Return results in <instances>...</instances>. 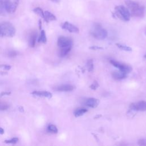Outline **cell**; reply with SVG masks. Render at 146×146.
Listing matches in <instances>:
<instances>
[{
	"label": "cell",
	"instance_id": "6da1fadb",
	"mask_svg": "<svg viewBox=\"0 0 146 146\" xmlns=\"http://www.w3.org/2000/svg\"><path fill=\"white\" fill-rule=\"evenodd\" d=\"M125 3L131 15L136 17H142L144 16L145 13V8L144 6L131 0L125 1Z\"/></svg>",
	"mask_w": 146,
	"mask_h": 146
},
{
	"label": "cell",
	"instance_id": "7a4b0ae2",
	"mask_svg": "<svg viewBox=\"0 0 146 146\" xmlns=\"http://www.w3.org/2000/svg\"><path fill=\"white\" fill-rule=\"evenodd\" d=\"M15 34V29L11 23L5 22L0 24V36L13 37Z\"/></svg>",
	"mask_w": 146,
	"mask_h": 146
},
{
	"label": "cell",
	"instance_id": "3957f363",
	"mask_svg": "<svg viewBox=\"0 0 146 146\" xmlns=\"http://www.w3.org/2000/svg\"><path fill=\"white\" fill-rule=\"evenodd\" d=\"M115 13L117 18L124 21H128L130 19V13L125 6L123 5L117 6L115 7Z\"/></svg>",
	"mask_w": 146,
	"mask_h": 146
},
{
	"label": "cell",
	"instance_id": "277c9868",
	"mask_svg": "<svg viewBox=\"0 0 146 146\" xmlns=\"http://www.w3.org/2000/svg\"><path fill=\"white\" fill-rule=\"evenodd\" d=\"M91 33L94 38L99 40H103L107 36V31L99 24L94 25Z\"/></svg>",
	"mask_w": 146,
	"mask_h": 146
},
{
	"label": "cell",
	"instance_id": "5b68a950",
	"mask_svg": "<svg viewBox=\"0 0 146 146\" xmlns=\"http://www.w3.org/2000/svg\"><path fill=\"white\" fill-rule=\"evenodd\" d=\"M110 63L113 65L115 67L119 69V70L124 72L127 74H128L132 71V67L129 66V65L121 63L120 62H119L117 61L114 60H111Z\"/></svg>",
	"mask_w": 146,
	"mask_h": 146
},
{
	"label": "cell",
	"instance_id": "8992f818",
	"mask_svg": "<svg viewBox=\"0 0 146 146\" xmlns=\"http://www.w3.org/2000/svg\"><path fill=\"white\" fill-rule=\"evenodd\" d=\"M57 44L60 48L71 47L72 44V41L70 38L61 36L58 38Z\"/></svg>",
	"mask_w": 146,
	"mask_h": 146
},
{
	"label": "cell",
	"instance_id": "52a82bcc",
	"mask_svg": "<svg viewBox=\"0 0 146 146\" xmlns=\"http://www.w3.org/2000/svg\"><path fill=\"white\" fill-rule=\"evenodd\" d=\"M19 0H5V6L8 13L15 11L18 5Z\"/></svg>",
	"mask_w": 146,
	"mask_h": 146
},
{
	"label": "cell",
	"instance_id": "ba28073f",
	"mask_svg": "<svg viewBox=\"0 0 146 146\" xmlns=\"http://www.w3.org/2000/svg\"><path fill=\"white\" fill-rule=\"evenodd\" d=\"M129 107L131 110L135 111H146V102L140 101L136 103H132Z\"/></svg>",
	"mask_w": 146,
	"mask_h": 146
},
{
	"label": "cell",
	"instance_id": "9c48e42d",
	"mask_svg": "<svg viewBox=\"0 0 146 146\" xmlns=\"http://www.w3.org/2000/svg\"><path fill=\"white\" fill-rule=\"evenodd\" d=\"M62 28L66 30H67L70 33H78L79 31V29L75 26V25L68 22H65L63 25H62Z\"/></svg>",
	"mask_w": 146,
	"mask_h": 146
},
{
	"label": "cell",
	"instance_id": "30bf717a",
	"mask_svg": "<svg viewBox=\"0 0 146 146\" xmlns=\"http://www.w3.org/2000/svg\"><path fill=\"white\" fill-rule=\"evenodd\" d=\"M31 94L38 97H43L48 99H50L52 96L51 92L44 91H34L31 92Z\"/></svg>",
	"mask_w": 146,
	"mask_h": 146
},
{
	"label": "cell",
	"instance_id": "8fae6325",
	"mask_svg": "<svg viewBox=\"0 0 146 146\" xmlns=\"http://www.w3.org/2000/svg\"><path fill=\"white\" fill-rule=\"evenodd\" d=\"M98 104L99 100L93 98H88L85 101V105L91 108H96L98 106Z\"/></svg>",
	"mask_w": 146,
	"mask_h": 146
},
{
	"label": "cell",
	"instance_id": "7c38bea8",
	"mask_svg": "<svg viewBox=\"0 0 146 146\" xmlns=\"http://www.w3.org/2000/svg\"><path fill=\"white\" fill-rule=\"evenodd\" d=\"M74 89V87L71 84H62L59 86H57L55 88V90L58 91H71Z\"/></svg>",
	"mask_w": 146,
	"mask_h": 146
},
{
	"label": "cell",
	"instance_id": "4fadbf2b",
	"mask_svg": "<svg viewBox=\"0 0 146 146\" xmlns=\"http://www.w3.org/2000/svg\"><path fill=\"white\" fill-rule=\"evenodd\" d=\"M127 73L119 70V71L113 72L112 73V76L116 80H121L127 77Z\"/></svg>",
	"mask_w": 146,
	"mask_h": 146
},
{
	"label": "cell",
	"instance_id": "5bb4252c",
	"mask_svg": "<svg viewBox=\"0 0 146 146\" xmlns=\"http://www.w3.org/2000/svg\"><path fill=\"white\" fill-rule=\"evenodd\" d=\"M46 22H48L49 21H55L56 19V17L50 13L48 11H44V18H43Z\"/></svg>",
	"mask_w": 146,
	"mask_h": 146
},
{
	"label": "cell",
	"instance_id": "9a60e30c",
	"mask_svg": "<svg viewBox=\"0 0 146 146\" xmlns=\"http://www.w3.org/2000/svg\"><path fill=\"white\" fill-rule=\"evenodd\" d=\"M88 111V110L84 108H78L76 109L74 112V116L76 117L81 116L83 115L84 113H86Z\"/></svg>",
	"mask_w": 146,
	"mask_h": 146
},
{
	"label": "cell",
	"instance_id": "2e32d148",
	"mask_svg": "<svg viewBox=\"0 0 146 146\" xmlns=\"http://www.w3.org/2000/svg\"><path fill=\"white\" fill-rule=\"evenodd\" d=\"M7 12L5 6V0H0V15H6Z\"/></svg>",
	"mask_w": 146,
	"mask_h": 146
},
{
	"label": "cell",
	"instance_id": "e0dca14e",
	"mask_svg": "<svg viewBox=\"0 0 146 146\" xmlns=\"http://www.w3.org/2000/svg\"><path fill=\"white\" fill-rule=\"evenodd\" d=\"M71 49V47H65V48H60V50L59 51V56L60 57L65 56L70 51Z\"/></svg>",
	"mask_w": 146,
	"mask_h": 146
},
{
	"label": "cell",
	"instance_id": "ac0fdd59",
	"mask_svg": "<svg viewBox=\"0 0 146 146\" xmlns=\"http://www.w3.org/2000/svg\"><path fill=\"white\" fill-rule=\"evenodd\" d=\"M36 37H37V34L34 33H33L32 35L30 36V44L31 47H34L36 43Z\"/></svg>",
	"mask_w": 146,
	"mask_h": 146
},
{
	"label": "cell",
	"instance_id": "d6986e66",
	"mask_svg": "<svg viewBox=\"0 0 146 146\" xmlns=\"http://www.w3.org/2000/svg\"><path fill=\"white\" fill-rule=\"evenodd\" d=\"M47 42V38L46 36V34L44 30H42L40 32V36L38 39V42H41L43 43H46Z\"/></svg>",
	"mask_w": 146,
	"mask_h": 146
},
{
	"label": "cell",
	"instance_id": "ffe728a7",
	"mask_svg": "<svg viewBox=\"0 0 146 146\" xmlns=\"http://www.w3.org/2000/svg\"><path fill=\"white\" fill-rule=\"evenodd\" d=\"M33 11L35 14H36L37 15H38L39 16L42 17V18H44V11L40 7H36V8L34 9Z\"/></svg>",
	"mask_w": 146,
	"mask_h": 146
},
{
	"label": "cell",
	"instance_id": "44dd1931",
	"mask_svg": "<svg viewBox=\"0 0 146 146\" xmlns=\"http://www.w3.org/2000/svg\"><path fill=\"white\" fill-rule=\"evenodd\" d=\"M116 45L120 49L124 50V51H132V48L126 46V45H123L121 44H119V43H116Z\"/></svg>",
	"mask_w": 146,
	"mask_h": 146
},
{
	"label": "cell",
	"instance_id": "7402d4cb",
	"mask_svg": "<svg viewBox=\"0 0 146 146\" xmlns=\"http://www.w3.org/2000/svg\"><path fill=\"white\" fill-rule=\"evenodd\" d=\"M11 66L9 65H0V73H6L5 72V71L10 70L11 69Z\"/></svg>",
	"mask_w": 146,
	"mask_h": 146
},
{
	"label": "cell",
	"instance_id": "603a6c76",
	"mask_svg": "<svg viewBox=\"0 0 146 146\" xmlns=\"http://www.w3.org/2000/svg\"><path fill=\"white\" fill-rule=\"evenodd\" d=\"M47 129L49 132L54 133H58V131L56 127L53 124H50L47 127Z\"/></svg>",
	"mask_w": 146,
	"mask_h": 146
},
{
	"label": "cell",
	"instance_id": "cb8c5ba5",
	"mask_svg": "<svg viewBox=\"0 0 146 146\" xmlns=\"http://www.w3.org/2000/svg\"><path fill=\"white\" fill-rule=\"evenodd\" d=\"M87 67L88 68V71H92L94 69V64H93V60L92 59H90L88 60L87 63Z\"/></svg>",
	"mask_w": 146,
	"mask_h": 146
},
{
	"label": "cell",
	"instance_id": "d4e9b609",
	"mask_svg": "<svg viewBox=\"0 0 146 146\" xmlns=\"http://www.w3.org/2000/svg\"><path fill=\"white\" fill-rule=\"evenodd\" d=\"M19 139L18 137H13L10 140H5L4 142L6 144H15L18 141Z\"/></svg>",
	"mask_w": 146,
	"mask_h": 146
},
{
	"label": "cell",
	"instance_id": "484cf974",
	"mask_svg": "<svg viewBox=\"0 0 146 146\" xmlns=\"http://www.w3.org/2000/svg\"><path fill=\"white\" fill-rule=\"evenodd\" d=\"M138 144L140 145H146V139H140L138 141Z\"/></svg>",
	"mask_w": 146,
	"mask_h": 146
},
{
	"label": "cell",
	"instance_id": "4316f807",
	"mask_svg": "<svg viewBox=\"0 0 146 146\" xmlns=\"http://www.w3.org/2000/svg\"><path fill=\"white\" fill-rule=\"evenodd\" d=\"M98 87V84L97 83V82H94L92 83V84L90 86V88H92V89L95 90V89H96Z\"/></svg>",
	"mask_w": 146,
	"mask_h": 146
},
{
	"label": "cell",
	"instance_id": "83f0119b",
	"mask_svg": "<svg viewBox=\"0 0 146 146\" xmlns=\"http://www.w3.org/2000/svg\"><path fill=\"white\" fill-rule=\"evenodd\" d=\"M11 94L10 92L9 91H3L0 94V96H6V95H9Z\"/></svg>",
	"mask_w": 146,
	"mask_h": 146
},
{
	"label": "cell",
	"instance_id": "f1b7e54d",
	"mask_svg": "<svg viewBox=\"0 0 146 146\" xmlns=\"http://www.w3.org/2000/svg\"><path fill=\"white\" fill-rule=\"evenodd\" d=\"M16 55H17V53H16V52H15V51H10V52H9V56H11V57L14 56H15Z\"/></svg>",
	"mask_w": 146,
	"mask_h": 146
},
{
	"label": "cell",
	"instance_id": "f546056e",
	"mask_svg": "<svg viewBox=\"0 0 146 146\" xmlns=\"http://www.w3.org/2000/svg\"><path fill=\"white\" fill-rule=\"evenodd\" d=\"M7 108V106L5 104H0V110H5Z\"/></svg>",
	"mask_w": 146,
	"mask_h": 146
},
{
	"label": "cell",
	"instance_id": "4dcf8cb0",
	"mask_svg": "<svg viewBox=\"0 0 146 146\" xmlns=\"http://www.w3.org/2000/svg\"><path fill=\"white\" fill-rule=\"evenodd\" d=\"M90 48L92 49V50H100V49H103L102 47H98V46H92V47H90Z\"/></svg>",
	"mask_w": 146,
	"mask_h": 146
},
{
	"label": "cell",
	"instance_id": "1f68e13d",
	"mask_svg": "<svg viewBox=\"0 0 146 146\" xmlns=\"http://www.w3.org/2000/svg\"><path fill=\"white\" fill-rule=\"evenodd\" d=\"M4 132H5L4 129H3L2 128L0 127V134H1V135H2V134L4 133Z\"/></svg>",
	"mask_w": 146,
	"mask_h": 146
},
{
	"label": "cell",
	"instance_id": "d6a6232c",
	"mask_svg": "<svg viewBox=\"0 0 146 146\" xmlns=\"http://www.w3.org/2000/svg\"><path fill=\"white\" fill-rule=\"evenodd\" d=\"M41 27H42V22H41V20H39V28L40 30L41 29Z\"/></svg>",
	"mask_w": 146,
	"mask_h": 146
},
{
	"label": "cell",
	"instance_id": "836d02e7",
	"mask_svg": "<svg viewBox=\"0 0 146 146\" xmlns=\"http://www.w3.org/2000/svg\"><path fill=\"white\" fill-rule=\"evenodd\" d=\"M51 1H52L54 2H56V3L59 2L60 1V0H51Z\"/></svg>",
	"mask_w": 146,
	"mask_h": 146
},
{
	"label": "cell",
	"instance_id": "e575fe53",
	"mask_svg": "<svg viewBox=\"0 0 146 146\" xmlns=\"http://www.w3.org/2000/svg\"><path fill=\"white\" fill-rule=\"evenodd\" d=\"M144 58H146V54L144 55Z\"/></svg>",
	"mask_w": 146,
	"mask_h": 146
},
{
	"label": "cell",
	"instance_id": "d590c367",
	"mask_svg": "<svg viewBox=\"0 0 146 146\" xmlns=\"http://www.w3.org/2000/svg\"><path fill=\"white\" fill-rule=\"evenodd\" d=\"M145 34H146V31H145Z\"/></svg>",
	"mask_w": 146,
	"mask_h": 146
}]
</instances>
